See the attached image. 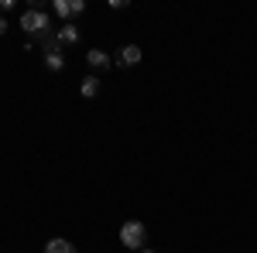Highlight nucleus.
I'll use <instances>...</instances> for the list:
<instances>
[{
	"label": "nucleus",
	"instance_id": "4",
	"mask_svg": "<svg viewBox=\"0 0 257 253\" xmlns=\"http://www.w3.org/2000/svg\"><path fill=\"white\" fill-rule=\"evenodd\" d=\"M52 7H55V14H59V18H76V14L86 11V4H82V0H55Z\"/></svg>",
	"mask_w": 257,
	"mask_h": 253
},
{
	"label": "nucleus",
	"instance_id": "5",
	"mask_svg": "<svg viewBox=\"0 0 257 253\" xmlns=\"http://www.w3.org/2000/svg\"><path fill=\"white\" fill-rule=\"evenodd\" d=\"M117 55H120V59H117L120 65H127V69H134V65L141 62V48H138V45H123V48H120Z\"/></svg>",
	"mask_w": 257,
	"mask_h": 253
},
{
	"label": "nucleus",
	"instance_id": "11",
	"mask_svg": "<svg viewBox=\"0 0 257 253\" xmlns=\"http://www.w3.org/2000/svg\"><path fill=\"white\" fill-rule=\"evenodd\" d=\"M141 253H155V250H141Z\"/></svg>",
	"mask_w": 257,
	"mask_h": 253
},
{
	"label": "nucleus",
	"instance_id": "8",
	"mask_svg": "<svg viewBox=\"0 0 257 253\" xmlns=\"http://www.w3.org/2000/svg\"><path fill=\"white\" fill-rule=\"evenodd\" d=\"M59 41L62 45H76V41H79V28H76V24H65L59 31Z\"/></svg>",
	"mask_w": 257,
	"mask_h": 253
},
{
	"label": "nucleus",
	"instance_id": "3",
	"mask_svg": "<svg viewBox=\"0 0 257 253\" xmlns=\"http://www.w3.org/2000/svg\"><path fill=\"white\" fill-rule=\"evenodd\" d=\"M21 28H24L28 35L48 38V14H45V11H24V14H21Z\"/></svg>",
	"mask_w": 257,
	"mask_h": 253
},
{
	"label": "nucleus",
	"instance_id": "9",
	"mask_svg": "<svg viewBox=\"0 0 257 253\" xmlns=\"http://www.w3.org/2000/svg\"><path fill=\"white\" fill-rule=\"evenodd\" d=\"M96 93H99V79H96V76H86V79H82V96L93 99Z\"/></svg>",
	"mask_w": 257,
	"mask_h": 253
},
{
	"label": "nucleus",
	"instance_id": "6",
	"mask_svg": "<svg viewBox=\"0 0 257 253\" xmlns=\"http://www.w3.org/2000/svg\"><path fill=\"white\" fill-rule=\"evenodd\" d=\"M86 62H89V69H106V65H110V55H106L103 48H89V52H86Z\"/></svg>",
	"mask_w": 257,
	"mask_h": 253
},
{
	"label": "nucleus",
	"instance_id": "1",
	"mask_svg": "<svg viewBox=\"0 0 257 253\" xmlns=\"http://www.w3.org/2000/svg\"><path fill=\"white\" fill-rule=\"evenodd\" d=\"M144 239H148L144 222L131 219V222H123V226H120V243H123V246H131V250H144Z\"/></svg>",
	"mask_w": 257,
	"mask_h": 253
},
{
	"label": "nucleus",
	"instance_id": "2",
	"mask_svg": "<svg viewBox=\"0 0 257 253\" xmlns=\"http://www.w3.org/2000/svg\"><path fill=\"white\" fill-rule=\"evenodd\" d=\"M62 41L59 35H48V38H41V52H45V65L52 69V72H62L65 69V59H62Z\"/></svg>",
	"mask_w": 257,
	"mask_h": 253
},
{
	"label": "nucleus",
	"instance_id": "7",
	"mask_svg": "<svg viewBox=\"0 0 257 253\" xmlns=\"http://www.w3.org/2000/svg\"><path fill=\"white\" fill-rule=\"evenodd\" d=\"M45 253H76V246H72L69 239L55 236V239H48V243H45Z\"/></svg>",
	"mask_w": 257,
	"mask_h": 253
},
{
	"label": "nucleus",
	"instance_id": "10",
	"mask_svg": "<svg viewBox=\"0 0 257 253\" xmlns=\"http://www.w3.org/2000/svg\"><path fill=\"white\" fill-rule=\"evenodd\" d=\"M4 31H7V21H4V18H0V35H4Z\"/></svg>",
	"mask_w": 257,
	"mask_h": 253
}]
</instances>
